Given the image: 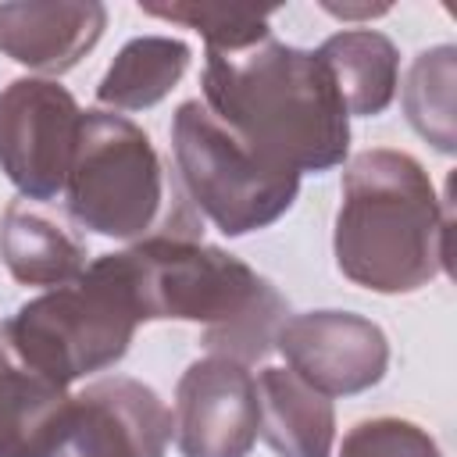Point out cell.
<instances>
[{"label":"cell","mask_w":457,"mask_h":457,"mask_svg":"<svg viewBox=\"0 0 457 457\" xmlns=\"http://www.w3.org/2000/svg\"><path fill=\"white\" fill-rule=\"evenodd\" d=\"M204 107L261 161L286 171H328L350 150V114L314 50L264 39L204 64Z\"/></svg>","instance_id":"6da1fadb"},{"label":"cell","mask_w":457,"mask_h":457,"mask_svg":"<svg viewBox=\"0 0 457 457\" xmlns=\"http://www.w3.org/2000/svg\"><path fill=\"white\" fill-rule=\"evenodd\" d=\"M139 321H196L214 357L257 364L286 325V296L246 261L193 239H146L107 253Z\"/></svg>","instance_id":"7a4b0ae2"},{"label":"cell","mask_w":457,"mask_h":457,"mask_svg":"<svg viewBox=\"0 0 457 457\" xmlns=\"http://www.w3.org/2000/svg\"><path fill=\"white\" fill-rule=\"evenodd\" d=\"M450 211L418 157L389 146L357 154L343 171V204L336 211V268L371 293H414L446 257Z\"/></svg>","instance_id":"3957f363"},{"label":"cell","mask_w":457,"mask_h":457,"mask_svg":"<svg viewBox=\"0 0 457 457\" xmlns=\"http://www.w3.org/2000/svg\"><path fill=\"white\" fill-rule=\"evenodd\" d=\"M75 225L125 239H200L204 221L150 136L114 111H82L64 182Z\"/></svg>","instance_id":"277c9868"},{"label":"cell","mask_w":457,"mask_h":457,"mask_svg":"<svg viewBox=\"0 0 457 457\" xmlns=\"http://www.w3.org/2000/svg\"><path fill=\"white\" fill-rule=\"evenodd\" d=\"M136 325L139 314L129 289L104 253L71 286L21 303L0 325V336L29 371L68 389L75 378L118 364L129 353Z\"/></svg>","instance_id":"5b68a950"},{"label":"cell","mask_w":457,"mask_h":457,"mask_svg":"<svg viewBox=\"0 0 457 457\" xmlns=\"http://www.w3.org/2000/svg\"><path fill=\"white\" fill-rule=\"evenodd\" d=\"M171 154L186 196L225 236L268 228L300 193L296 171L261 161L200 100L179 104L171 118Z\"/></svg>","instance_id":"8992f818"},{"label":"cell","mask_w":457,"mask_h":457,"mask_svg":"<svg viewBox=\"0 0 457 457\" xmlns=\"http://www.w3.org/2000/svg\"><path fill=\"white\" fill-rule=\"evenodd\" d=\"M82 111L54 79H14L0 89V171L25 200L64 193Z\"/></svg>","instance_id":"52a82bcc"},{"label":"cell","mask_w":457,"mask_h":457,"mask_svg":"<svg viewBox=\"0 0 457 457\" xmlns=\"http://www.w3.org/2000/svg\"><path fill=\"white\" fill-rule=\"evenodd\" d=\"M171 411L139 378L114 375L68 396L43 457H164Z\"/></svg>","instance_id":"ba28073f"},{"label":"cell","mask_w":457,"mask_h":457,"mask_svg":"<svg viewBox=\"0 0 457 457\" xmlns=\"http://www.w3.org/2000/svg\"><path fill=\"white\" fill-rule=\"evenodd\" d=\"M257 378L228 357L193 361L175 386L171 436L182 457H246L257 443Z\"/></svg>","instance_id":"9c48e42d"},{"label":"cell","mask_w":457,"mask_h":457,"mask_svg":"<svg viewBox=\"0 0 457 457\" xmlns=\"http://www.w3.org/2000/svg\"><path fill=\"white\" fill-rule=\"evenodd\" d=\"M289 371L325 396H353L382 382L389 368L386 332L353 311H307L286 318L275 336Z\"/></svg>","instance_id":"30bf717a"},{"label":"cell","mask_w":457,"mask_h":457,"mask_svg":"<svg viewBox=\"0 0 457 457\" xmlns=\"http://www.w3.org/2000/svg\"><path fill=\"white\" fill-rule=\"evenodd\" d=\"M104 25L107 7L96 0L0 4V54L32 71L64 75L100 43Z\"/></svg>","instance_id":"8fae6325"},{"label":"cell","mask_w":457,"mask_h":457,"mask_svg":"<svg viewBox=\"0 0 457 457\" xmlns=\"http://www.w3.org/2000/svg\"><path fill=\"white\" fill-rule=\"evenodd\" d=\"M86 243L36 200H11L0 218V261L21 286H71L89 268Z\"/></svg>","instance_id":"7c38bea8"},{"label":"cell","mask_w":457,"mask_h":457,"mask_svg":"<svg viewBox=\"0 0 457 457\" xmlns=\"http://www.w3.org/2000/svg\"><path fill=\"white\" fill-rule=\"evenodd\" d=\"M257 432L278 457H328L336 411L325 393L289 368H264L257 378Z\"/></svg>","instance_id":"4fadbf2b"},{"label":"cell","mask_w":457,"mask_h":457,"mask_svg":"<svg viewBox=\"0 0 457 457\" xmlns=\"http://www.w3.org/2000/svg\"><path fill=\"white\" fill-rule=\"evenodd\" d=\"M314 54L328 68L346 114L375 118L393 104L400 82V54L389 36L375 29H346L328 36Z\"/></svg>","instance_id":"5bb4252c"},{"label":"cell","mask_w":457,"mask_h":457,"mask_svg":"<svg viewBox=\"0 0 457 457\" xmlns=\"http://www.w3.org/2000/svg\"><path fill=\"white\" fill-rule=\"evenodd\" d=\"M68 389L29 371L0 336V457H43Z\"/></svg>","instance_id":"9a60e30c"},{"label":"cell","mask_w":457,"mask_h":457,"mask_svg":"<svg viewBox=\"0 0 457 457\" xmlns=\"http://www.w3.org/2000/svg\"><path fill=\"white\" fill-rule=\"evenodd\" d=\"M189 46L171 36L129 39L96 86V100L118 111H146L161 104L189 68Z\"/></svg>","instance_id":"2e32d148"},{"label":"cell","mask_w":457,"mask_h":457,"mask_svg":"<svg viewBox=\"0 0 457 457\" xmlns=\"http://www.w3.org/2000/svg\"><path fill=\"white\" fill-rule=\"evenodd\" d=\"M453 86H457V50L432 46L414 57L407 86H403V111L418 136H425L439 154L457 150L453 129Z\"/></svg>","instance_id":"e0dca14e"},{"label":"cell","mask_w":457,"mask_h":457,"mask_svg":"<svg viewBox=\"0 0 457 457\" xmlns=\"http://www.w3.org/2000/svg\"><path fill=\"white\" fill-rule=\"evenodd\" d=\"M139 11L200 32L211 54H239L271 39L268 11H243L221 4H139Z\"/></svg>","instance_id":"ac0fdd59"},{"label":"cell","mask_w":457,"mask_h":457,"mask_svg":"<svg viewBox=\"0 0 457 457\" xmlns=\"http://www.w3.org/2000/svg\"><path fill=\"white\" fill-rule=\"evenodd\" d=\"M339 457H443V450L407 418H368L343 436Z\"/></svg>","instance_id":"d6986e66"},{"label":"cell","mask_w":457,"mask_h":457,"mask_svg":"<svg viewBox=\"0 0 457 457\" xmlns=\"http://www.w3.org/2000/svg\"><path fill=\"white\" fill-rule=\"evenodd\" d=\"M325 11H332V14H339V18H371V14H386L389 11V4H357V7H343V4H321Z\"/></svg>","instance_id":"ffe728a7"}]
</instances>
